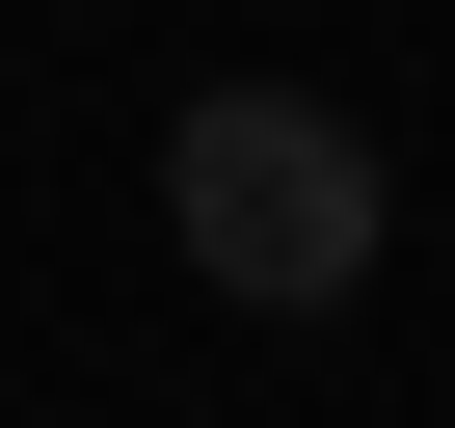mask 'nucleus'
Segmentation results:
<instances>
[{"label":"nucleus","mask_w":455,"mask_h":428,"mask_svg":"<svg viewBox=\"0 0 455 428\" xmlns=\"http://www.w3.org/2000/svg\"><path fill=\"white\" fill-rule=\"evenodd\" d=\"M161 242L242 295V321H322V295L375 268V134L295 107V81H214V107L161 134Z\"/></svg>","instance_id":"nucleus-1"}]
</instances>
